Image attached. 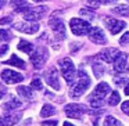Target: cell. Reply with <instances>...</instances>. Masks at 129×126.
I'll return each instance as SVG.
<instances>
[{
	"instance_id": "6da1fadb",
	"label": "cell",
	"mask_w": 129,
	"mask_h": 126,
	"mask_svg": "<svg viewBox=\"0 0 129 126\" xmlns=\"http://www.w3.org/2000/svg\"><path fill=\"white\" fill-rule=\"evenodd\" d=\"M90 86V78L83 69H79L78 72V83L72 87V90L70 92V96L72 98H78L89 89Z\"/></svg>"
},
{
	"instance_id": "7a4b0ae2",
	"label": "cell",
	"mask_w": 129,
	"mask_h": 126,
	"mask_svg": "<svg viewBox=\"0 0 129 126\" xmlns=\"http://www.w3.org/2000/svg\"><path fill=\"white\" fill-rule=\"evenodd\" d=\"M58 67L61 69V73L64 76L65 82L68 85H72L74 80H75V76H76V69L74 67L72 61L70 58H61L58 61Z\"/></svg>"
},
{
	"instance_id": "3957f363",
	"label": "cell",
	"mask_w": 129,
	"mask_h": 126,
	"mask_svg": "<svg viewBox=\"0 0 129 126\" xmlns=\"http://www.w3.org/2000/svg\"><path fill=\"white\" fill-rule=\"evenodd\" d=\"M70 28H71V31H72L74 35H76V36H83V35H89L92 26H90V24L85 20L72 18V20L70 21Z\"/></svg>"
},
{
	"instance_id": "277c9868",
	"label": "cell",
	"mask_w": 129,
	"mask_h": 126,
	"mask_svg": "<svg viewBox=\"0 0 129 126\" xmlns=\"http://www.w3.org/2000/svg\"><path fill=\"white\" fill-rule=\"evenodd\" d=\"M49 57V51L46 47H38L36 50L34 51V54L31 56V61L32 65H34L35 69H40V68L45 65V62L47 61Z\"/></svg>"
},
{
	"instance_id": "5b68a950",
	"label": "cell",
	"mask_w": 129,
	"mask_h": 126,
	"mask_svg": "<svg viewBox=\"0 0 129 126\" xmlns=\"http://www.w3.org/2000/svg\"><path fill=\"white\" fill-rule=\"evenodd\" d=\"M49 24H50L51 29H53V32H54V36L58 40H64L65 37H67V29H65L64 22H62L58 17H56V14H53V17L49 21Z\"/></svg>"
},
{
	"instance_id": "8992f818",
	"label": "cell",
	"mask_w": 129,
	"mask_h": 126,
	"mask_svg": "<svg viewBox=\"0 0 129 126\" xmlns=\"http://www.w3.org/2000/svg\"><path fill=\"white\" fill-rule=\"evenodd\" d=\"M64 111L65 114H67V116L70 118H76V119H81L82 115L86 114V112H92L89 111V108L85 105H82V104H68V105L64 107Z\"/></svg>"
},
{
	"instance_id": "52a82bcc",
	"label": "cell",
	"mask_w": 129,
	"mask_h": 126,
	"mask_svg": "<svg viewBox=\"0 0 129 126\" xmlns=\"http://www.w3.org/2000/svg\"><path fill=\"white\" fill-rule=\"evenodd\" d=\"M47 13V7L46 6H38V7H31L28 11L24 14V18L26 21H32V22H36L38 20L45 17V14Z\"/></svg>"
},
{
	"instance_id": "ba28073f",
	"label": "cell",
	"mask_w": 129,
	"mask_h": 126,
	"mask_svg": "<svg viewBox=\"0 0 129 126\" xmlns=\"http://www.w3.org/2000/svg\"><path fill=\"white\" fill-rule=\"evenodd\" d=\"M108 93H110V86H108V83H106V82H101V83H99L97 86H96V89L93 90V93L90 94L89 101H101L107 94H108Z\"/></svg>"
},
{
	"instance_id": "9c48e42d",
	"label": "cell",
	"mask_w": 129,
	"mask_h": 126,
	"mask_svg": "<svg viewBox=\"0 0 129 126\" xmlns=\"http://www.w3.org/2000/svg\"><path fill=\"white\" fill-rule=\"evenodd\" d=\"M104 24H106V26L108 28V31L111 32V35L119 33V32L126 26V24L123 22V21H119V20L112 18V17H106L104 18Z\"/></svg>"
},
{
	"instance_id": "30bf717a",
	"label": "cell",
	"mask_w": 129,
	"mask_h": 126,
	"mask_svg": "<svg viewBox=\"0 0 129 126\" xmlns=\"http://www.w3.org/2000/svg\"><path fill=\"white\" fill-rule=\"evenodd\" d=\"M14 28L20 32L28 35H34L39 31V24L38 22H32V21H24V22H17L14 24Z\"/></svg>"
},
{
	"instance_id": "8fae6325",
	"label": "cell",
	"mask_w": 129,
	"mask_h": 126,
	"mask_svg": "<svg viewBox=\"0 0 129 126\" xmlns=\"http://www.w3.org/2000/svg\"><path fill=\"white\" fill-rule=\"evenodd\" d=\"M2 79H3L4 83H10V85H14V83H20V82L24 80V76L21 73L15 72V71L11 69H4L2 72Z\"/></svg>"
},
{
	"instance_id": "7c38bea8",
	"label": "cell",
	"mask_w": 129,
	"mask_h": 126,
	"mask_svg": "<svg viewBox=\"0 0 129 126\" xmlns=\"http://www.w3.org/2000/svg\"><path fill=\"white\" fill-rule=\"evenodd\" d=\"M87 36H89V39L92 40L93 43H96V45H106L107 43V39H106V35H104L103 29L97 28V26H93V28L90 29Z\"/></svg>"
},
{
	"instance_id": "4fadbf2b",
	"label": "cell",
	"mask_w": 129,
	"mask_h": 126,
	"mask_svg": "<svg viewBox=\"0 0 129 126\" xmlns=\"http://www.w3.org/2000/svg\"><path fill=\"white\" fill-rule=\"evenodd\" d=\"M46 82L50 87L54 90H60V82H58V73H57V68H50L46 72Z\"/></svg>"
},
{
	"instance_id": "5bb4252c",
	"label": "cell",
	"mask_w": 129,
	"mask_h": 126,
	"mask_svg": "<svg viewBox=\"0 0 129 126\" xmlns=\"http://www.w3.org/2000/svg\"><path fill=\"white\" fill-rule=\"evenodd\" d=\"M118 54H119V51L117 49H104V50L100 51L99 57L106 62H114L115 58L118 57Z\"/></svg>"
},
{
	"instance_id": "9a60e30c",
	"label": "cell",
	"mask_w": 129,
	"mask_h": 126,
	"mask_svg": "<svg viewBox=\"0 0 129 126\" xmlns=\"http://www.w3.org/2000/svg\"><path fill=\"white\" fill-rule=\"evenodd\" d=\"M126 64H128V56H126V53H119L114 61V69L117 72H123L126 69Z\"/></svg>"
},
{
	"instance_id": "2e32d148",
	"label": "cell",
	"mask_w": 129,
	"mask_h": 126,
	"mask_svg": "<svg viewBox=\"0 0 129 126\" xmlns=\"http://www.w3.org/2000/svg\"><path fill=\"white\" fill-rule=\"evenodd\" d=\"M21 119V114H6L2 118V126H11L18 123V120Z\"/></svg>"
},
{
	"instance_id": "e0dca14e",
	"label": "cell",
	"mask_w": 129,
	"mask_h": 126,
	"mask_svg": "<svg viewBox=\"0 0 129 126\" xmlns=\"http://www.w3.org/2000/svg\"><path fill=\"white\" fill-rule=\"evenodd\" d=\"M11 3H13V7H14V10L17 13H22V14H25V13L31 9V6L28 4L26 0H13Z\"/></svg>"
},
{
	"instance_id": "ac0fdd59",
	"label": "cell",
	"mask_w": 129,
	"mask_h": 126,
	"mask_svg": "<svg viewBox=\"0 0 129 126\" xmlns=\"http://www.w3.org/2000/svg\"><path fill=\"white\" fill-rule=\"evenodd\" d=\"M20 107H22V101L17 100L15 97H11V98H10V101L4 103L3 109H4V111H13V109H17V108H20Z\"/></svg>"
},
{
	"instance_id": "d6986e66",
	"label": "cell",
	"mask_w": 129,
	"mask_h": 126,
	"mask_svg": "<svg viewBox=\"0 0 129 126\" xmlns=\"http://www.w3.org/2000/svg\"><path fill=\"white\" fill-rule=\"evenodd\" d=\"M4 64H7V65H13V67H17V68H22V69L25 68V62H24L20 58V57L15 56V54H13L10 60L4 61Z\"/></svg>"
},
{
	"instance_id": "ffe728a7",
	"label": "cell",
	"mask_w": 129,
	"mask_h": 126,
	"mask_svg": "<svg viewBox=\"0 0 129 126\" xmlns=\"http://www.w3.org/2000/svg\"><path fill=\"white\" fill-rule=\"evenodd\" d=\"M18 50H21V51H24V53H26V54H34V45L32 43H29V42H26V40H21L20 43H18Z\"/></svg>"
},
{
	"instance_id": "44dd1931",
	"label": "cell",
	"mask_w": 129,
	"mask_h": 126,
	"mask_svg": "<svg viewBox=\"0 0 129 126\" xmlns=\"http://www.w3.org/2000/svg\"><path fill=\"white\" fill-rule=\"evenodd\" d=\"M56 114V108H54L51 104H45L42 107V111H40V116L43 118H49V116H53Z\"/></svg>"
},
{
	"instance_id": "7402d4cb",
	"label": "cell",
	"mask_w": 129,
	"mask_h": 126,
	"mask_svg": "<svg viewBox=\"0 0 129 126\" xmlns=\"http://www.w3.org/2000/svg\"><path fill=\"white\" fill-rule=\"evenodd\" d=\"M32 87H26V86H20L17 89V92H18V94L20 96H22L24 98H31L32 97V94H34V92H32Z\"/></svg>"
},
{
	"instance_id": "603a6c76",
	"label": "cell",
	"mask_w": 129,
	"mask_h": 126,
	"mask_svg": "<svg viewBox=\"0 0 129 126\" xmlns=\"http://www.w3.org/2000/svg\"><path fill=\"white\" fill-rule=\"evenodd\" d=\"M112 13L119 14V15H123V17H129V6H125V4H122V6H117V7L112 9Z\"/></svg>"
},
{
	"instance_id": "cb8c5ba5",
	"label": "cell",
	"mask_w": 129,
	"mask_h": 126,
	"mask_svg": "<svg viewBox=\"0 0 129 126\" xmlns=\"http://www.w3.org/2000/svg\"><path fill=\"white\" fill-rule=\"evenodd\" d=\"M103 126H122V123H121L118 119H115L114 116L108 115V116H106V119H104Z\"/></svg>"
},
{
	"instance_id": "d4e9b609",
	"label": "cell",
	"mask_w": 129,
	"mask_h": 126,
	"mask_svg": "<svg viewBox=\"0 0 129 126\" xmlns=\"http://www.w3.org/2000/svg\"><path fill=\"white\" fill-rule=\"evenodd\" d=\"M121 101V97H119V93L118 92H112L111 93V96H110V98H108V104L110 105H117L118 103Z\"/></svg>"
},
{
	"instance_id": "484cf974",
	"label": "cell",
	"mask_w": 129,
	"mask_h": 126,
	"mask_svg": "<svg viewBox=\"0 0 129 126\" xmlns=\"http://www.w3.org/2000/svg\"><path fill=\"white\" fill-rule=\"evenodd\" d=\"M93 72H94V76L100 79L101 76L104 75V67L100 64H93Z\"/></svg>"
},
{
	"instance_id": "4316f807",
	"label": "cell",
	"mask_w": 129,
	"mask_h": 126,
	"mask_svg": "<svg viewBox=\"0 0 129 126\" xmlns=\"http://www.w3.org/2000/svg\"><path fill=\"white\" fill-rule=\"evenodd\" d=\"M31 87H32V90H43V83H42V80H40L39 78L32 79Z\"/></svg>"
},
{
	"instance_id": "83f0119b",
	"label": "cell",
	"mask_w": 129,
	"mask_h": 126,
	"mask_svg": "<svg viewBox=\"0 0 129 126\" xmlns=\"http://www.w3.org/2000/svg\"><path fill=\"white\" fill-rule=\"evenodd\" d=\"M79 14H81L82 17H86V18H89V20H92V18H94V13H93L92 10H89V9H82L81 11H79Z\"/></svg>"
},
{
	"instance_id": "f1b7e54d",
	"label": "cell",
	"mask_w": 129,
	"mask_h": 126,
	"mask_svg": "<svg viewBox=\"0 0 129 126\" xmlns=\"http://www.w3.org/2000/svg\"><path fill=\"white\" fill-rule=\"evenodd\" d=\"M0 33H2V39L4 40V42H9V40H11V33H10L9 31H6V29H2V32H0Z\"/></svg>"
},
{
	"instance_id": "f546056e",
	"label": "cell",
	"mask_w": 129,
	"mask_h": 126,
	"mask_svg": "<svg viewBox=\"0 0 129 126\" xmlns=\"http://www.w3.org/2000/svg\"><path fill=\"white\" fill-rule=\"evenodd\" d=\"M119 45H122V46L129 45V32H126V33L122 35V37L119 39Z\"/></svg>"
},
{
	"instance_id": "4dcf8cb0",
	"label": "cell",
	"mask_w": 129,
	"mask_h": 126,
	"mask_svg": "<svg viewBox=\"0 0 129 126\" xmlns=\"http://www.w3.org/2000/svg\"><path fill=\"white\" fill-rule=\"evenodd\" d=\"M87 3L90 7H99L100 4H104L103 0H87Z\"/></svg>"
},
{
	"instance_id": "1f68e13d",
	"label": "cell",
	"mask_w": 129,
	"mask_h": 126,
	"mask_svg": "<svg viewBox=\"0 0 129 126\" xmlns=\"http://www.w3.org/2000/svg\"><path fill=\"white\" fill-rule=\"evenodd\" d=\"M121 109H122L123 114L129 115V100L125 101V103H122V107H121Z\"/></svg>"
},
{
	"instance_id": "d6a6232c",
	"label": "cell",
	"mask_w": 129,
	"mask_h": 126,
	"mask_svg": "<svg viewBox=\"0 0 129 126\" xmlns=\"http://www.w3.org/2000/svg\"><path fill=\"white\" fill-rule=\"evenodd\" d=\"M115 83H117L118 86H121V85L128 83V79H126V78H117V79H115Z\"/></svg>"
},
{
	"instance_id": "836d02e7",
	"label": "cell",
	"mask_w": 129,
	"mask_h": 126,
	"mask_svg": "<svg viewBox=\"0 0 129 126\" xmlns=\"http://www.w3.org/2000/svg\"><path fill=\"white\" fill-rule=\"evenodd\" d=\"M42 126H57V120H45L42 122Z\"/></svg>"
},
{
	"instance_id": "e575fe53",
	"label": "cell",
	"mask_w": 129,
	"mask_h": 126,
	"mask_svg": "<svg viewBox=\"0 0 129 126\" xmlns=\"http://www.w3.org/2000/svg\"><path fill=\"white\" fill-rule=\"evenodd\" d=\"M7 50H9V46H7V45H3V46H2V51H0V56H4V54L7 53Z\"/></svg>"
},
{
	"instance_id": "d590c367",
	"label": "cell",
	"mask_w": 129,
	"mask_h": 126,
	"mask_svg": "<svg viewBox=\"0 0 129 126\" xmlns=\"http://www.w3.org/2000/svg\"><path fill=\"white\" fill-rule=\"evenodd\" d=\"M11 20H13L11 17H6V18H3V20L0 21V24H2V25H4V24H7V22H11Z\"/></svg>"
},
{
	"instance_id": "8d00e7d4",
	"label": "cell",
	"mask_w": 129,
	"mask_h": 126,
	"mask_svg": "<svg viewBox=\"0 0 129 126\" xmlns=\"http://www.w3.org/2000/svg\"><path fill=\"white\" fill-rule=\"evenodd\" d=\"M81 47V45H76V43H72V45H71V50L72 51H76V49H79Z\"/></svg>"
},
{
	"instance_id": "74e56055",
	"label": "cell",
	"mask_w": 129,
	"mask_h": 126,
	"mask_svg": "<svg viewBox=\"0 0 129 126\" xmlns=\"http://www.w3.org/2000/svg\"><path fill=\"white\" fill-rule=\"evenodd\" d=\"M117 0H103V3L104 4H111V3H115Z\"/></svg>"
},
{
	"instance_id": "f35d334b",
	"label": "cell",
	"mask_w": 129,
	"mask_h": 126,
	"mask_svg": "<svg viewBox=\"0 0 129 126\" xmlns=\"http://www.w3.org/2000/svg\"><path fill=\"white\" fill-rule=\"evenodd\" d=\"M125 94L129 96V85H126V86H125Z\"/></svg>"
},
{
	"instance_id": "ab89813d",
	"label": "cell",
	"mask_w": 129,
	"mask_h": 126,
	"mask_svg": "<svg viewBox=\"0 0 129 126\" xmlns=\"http://www.w3.org/2000/svg\"><path fill=\"white\" fill-rule=\"evenodd\" d=\"M64 126H75V125H72V123H70V122H65Z\"/></svg>"
},
{
	"instance_id": "60d3db41",
	"label": "cell",
	"mask_w": 129,
	"mask_h": 126,
	"mask_svg": "<svg viewBox=\"0 0 129 126\" xmlns=\"http://www.w3.org/2000/svg\"><path fill=\"white\" fill-rule=\"evenodd\" d=\"M34 2H42V0H34Z\"/></svg>"
},
{
	"instance_id": "b9f144b4",
	"label": "cell",
	"mask_w": 129,
	"mask_h": 126,
	"mask_svg": "<svg viewBox=\"0 0 129 126\" xmlns=\"http://www.w3.org/2000/svg\"><path fill=\"white\" fill-rule=\"evenodd\" d=\"M128 2H129V0H128Z\"/></svg>"
}]
</instances>
